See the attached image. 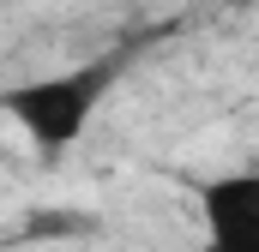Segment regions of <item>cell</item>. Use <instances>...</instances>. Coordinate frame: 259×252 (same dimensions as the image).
Returning a JSON list of instances; mask_svg holds the SVG:
<instances>
[{"label":"cell","mask_w":259,"mask_h":252,"mask_svg":"<svg viewBox=\"0 0 259 252\" xmlns=\"http://www.w3.org/2000/svg\"><path fill=\"white\" fill-rule=\"evenodd\" d=\"M205 252H259V168H229L199 180Z\"/></svg>","instance_id":"obj_2"},{"label":"cell","mask_w":259,"mask_h":252,"mask_svg":"<svg viewBox=\"0 0 259 252\" xmlns=\"http://www.w3.org/2000/svg\"><path fill=\"white\" fill-rule=\"evenodd\" d=\"M115 90V60H84L49 72V78H24L0 90V114L18 126L36 150H72L84 138V126L97 120V108Z\"/></svg>","instance_id":"obj_1"},{"label":"cell","mask_w":259,"mask_h":252,"mask_svg":"<svg viewBox=\"0 0 259 252\" xmlns=\"http://www.w3.org/2000/svg\"><path fill=\"white\" fill-rule=\"evenodd\" d=\"M229 6H253V0H229Z\"/></svg>","instance_id":"obj_3"}]
</instances>
